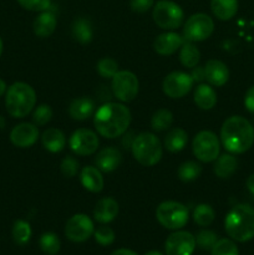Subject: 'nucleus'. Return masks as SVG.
<instances>
[{
    "label": "nucleus",
    "instance_id": "1",
    "mask_svg": "<svg viewBox=\"0 0 254 255\" xmlns=\"http://www.w3.org/2000/svg\"><path fill=\"white\" fill-rule=\"evenodd\" d=\"M131 124V111L125 105L106 102L99 107L94 116V125L97 133L105 138L114 139L121 137Z\"/></svg>",
    "mask_w": 254,
    "mask_h": 255
},
{
    "label": "nucleus",
    "instance_id": "2",
    "mask_svg": "<svg viewBox=\"0 0 254 255\" xmlns=\"http://www.w3.org/2000/svg\"><path fill=\"white\" fill-rule=\"evenodd\" d=\"M221 141L231 153H244L254 143V128L242 116H232L224 121L221 128Z\"/></svg>",
    "mask_w": 254,
    "mask_h": 255
},
{
    "label": "nucleus",
    "instance_id": "3",
    "mask_svg": "<svg viewBox=\"0 0 254 255\" xmlns=\"http://www.w3.org/2000/svg\"><path fill=\"white\" fill-rule=\"evenodd\" d=\"M227 234L233 241L246 243L254 238V208L249 204H237L224 219Z\"/></svg>",
    "mask_w": 254,
    "mask_h": 255
},
{
    "label": "nucleus",
    "instance_id": "4",
    "mask_svg": "<svg viewBox=\"0 0 254 255\" xmlns=\"http://www.w3.org/2000/svg\"><path fill=\"white\" fill-rule=\"evenodd\" d=\"M36 104V92L25 82H15L7 89L5 106L10 116L15 119L26 117Z\"/></svg>",
    "mask_w": 254,
    "mask_h": 255
},
{
    "label": "nucleus",
    "instance_id": "5",
    "mask_svg": "<svg viewBox=\"0 0 254 255\" xmlns=\"http://www.w3.org/2000/svg\"><path fill=\"white\" fill-rule=\"evenodd\" d=\"M131 149L134 159L144 167H151L158 163L163 153L161 141L151 132H142L137 134L132 141Z\"/></svg>",
    "mask_w": 254,
    "mask_h": 255
},
{
    "label": "nucleus",
    "instance_id": "6",
    "mask_svg": "<svg viewBox=\"0 0 254 255\" xmlns=\"http://www.w3.org/2000/svg\"><path fill=\"white\" fill-rule=\"evenodd\" d=\"M156 218L163 228L177 231L183 228L188 222V208L176 201L162 202L156 209Z\"/></svg>",
    "mask_w": 254,
    "mask_h": 255
},
{
    "label": "nucleus",
    "instance_id": "7",
    "mask_svg": "<svg viewBox=\"0 0 254 255\" xmlns=\"http://www.w3.org/2000/svg\"><path fill=\"white\" fill-rule=\"evenodd\" d=\"M152 17L161 29L174 30L183 22L184 12L177 2L171 0H159L153 6Z\"/></svg>",
    "mask_w": 254,
    "mask_h": 255
},
{
    "label": "nucleus",
    "instance_id": "8",
    "mask_svg": "<svg viewBox=\"0 0 254 255\" xmlns=\"http://www.w3.org/2000/svg\"><path fill=\"white\" fill-rule=\"evenodd\" d=\"M214 31V22L209 15L197 12L188 17L183 26V37L186 41L198 42L207 40Z\"/></svg>",
    "mask_w": 254,
    "mask_h": 255
},
{
    "label": "nucleus",
    "instance_id": "9",
    "mask_svg": "<svg viewBox=\"0 0 254 255\" xmlns=\"http://www.w3.org/2000/svg\"><path fill=\"white\" fill-rule=\"evenodd\" d=\"M193 154L204 163L214 162L221 152V143L216 133L211 131H201L196 134L192 143Z\"/></svg>",
    "mask_w": 254,
    "mask_h": 255
},
{
    "label": "nucleus",
    "instance_id": "10",
    "mask_svg": "<svg viewBox=\"0 0 254 255\" xmlns=\"http://www.w3.org/2000/svg\"><path fill=\"white\" fill-rule=\"evenodd\" d=\"M112 95L121 102H131L138 95L139 82L136 75L131 71H119L111 82Z\"/></svg>",
    "mask_w": 254,
    "mask_h": 255
},
{
    "label": "nucleus",
    "instance_id": "11",
    "mask_svg": "<svg viewBox=\"0 0 254 255\" xmlns=\"http://www.w3.org/2000/svg\"><path fill=\"white\" fill-rule=\"evenodd\" d=\"M94 222L86 214H75L65 226V236L72 243H82L94 236Z\"/></svg>",
    "mask_w": 254,
    "mask_h": 255
},
{
    "label": "nucleus",
    "instance_id": "12",
    "mask_svg": "<svg viewBox=\"0 0 254 255\" xmlns=\"http://www.w3.org/2000/svg\"><path fill=\"white\" fill-rule=\"evenodd\" d=\"M193 79L191 74L182 71H173L167 75L162 84V90L171 99H182L193 87Z\"/></svg>",
    "mask_w": 254,
    "mask_h": 255
},
{
    "label": "nucleus",
    "instance_id": "13",
    "mask_svg": "<svg viewBox=\"0 0 254 255\" xmlns=\"http://www.w3.org/2000/svg\"><path fill=\"white\" fill-rule=\"evenodd\" d=\"M99 137L94 131L87 128H79L71 134L69 146L77 156H90L99 148Z\"/></svg>",
    "mask_w": 254,
    "mask_h": 255
},
{
    "label": "nucleus",
    "instance_id": "14",
    "mask_svg": "<svg viewBox=\"0 0 254 255\" xmlns=\"http://www.w3.org/2000/svg\"><path fill=\"white\" fill-rule=\"evenodd\" d=\"M194 249H196V237L186 231L169 234L164 243L166 255H192Z\"/></svg>",
    "mask_w": 254,
    "mask_h": 255
},
{
    "label": "nucleus",
    "instance_id": "15",
    "mask_svg": "<svg viewBox=\"0 0 254 255\" xmlns=\"http://www.w3.org/2000/svg\"><path fill=\"white\" fill-rule=\"evenodd\" d=\"M37 138H39L37 126L34 124H29V122L16 125L10 132V141L19 148L31 147L37 141Z\"/></svg>",
    "mask_w": 254,
    "mask_h": 255
},
{
    "label": "nucleus",
    "instance_id": "16",
    "mask_svg": "<svg viewBox=\"0 0 254 255\" xmlns=\"http://www.w3.org/2000/svg\"><path fill=\"white\" fill-rule=\"evenodd\" d=\"M204 75L206 80L211 86L221 87L227 84L229 80V69L224 62L219 60H208L204 65Z\"/></svg>",
    "mask_w": 254,
    "mask_h": 255
},
{
    "label": "nucleus",
    "instance_id": "17",
    "mask_svg": "<svg viewBox=\"0 0 254 255\" xmlns=\"http://www.w3.org/2000/svg\"><path fill=\"white\" fill-rule=\"evenodd\" d=\"M183 42V37L177 32H164V34L158 35L156 37L153 42V50L158 55L168 56V55H173L177 50L181 49Z\"/></svg>",
    "mask_w": 254,
    "mask_h": 255
},
{
    "label": "nucleus",
    "instance_id": "18",
    "mask_svg": "<svg viewBox=\"0 0 254 255\" xmlns=\"http://www.w3.org/2000/svg\"><path fill=\"white\" fill-rule=\"evenodd\" d=\"M122 162V154L115 147H105L97 153L95 158V164L97 168L105 173L114 172L120 167Z\"/></svg>",
    "mask_w": 254,
    "mask_h": 255
},
{
    "label": "nucleus",
    "instance_id": "19",
    "mask_svg": "<svg viewBox=\"0 0 254 255\" xmlns=\"http://www.w3.org/2000/svg\"><path fill=\"white\" fill-rule=\"evenodd\" d=\"M119 203L116 199L111 198V197H105L101 198L96 203L94 209V217L95 221L99 222L100 224H107L111 223L119 214Z\"/></svg>",
    "mask_w": 254,
    "mask_h": 255
},
{
    "label": "nucleus",
    "instance_id": "20",
    "mask_svg": "<svg viewBox=\"0 0 254 255\" xmlns=\"http://www.w3.org/2000/svg\"><path fill=\"white\" fill-rule=\"evenodd\" d=\"M82 187L91 193H99L104 189V177L97 167L86 166L80 173Z\"/></svg>",
    "mask_w": 254,
    "mask_h": 255
},
{
    "label": "nucleus",
    "instance_id": "21",
    "mask_svg": "<svg viewBox=\"0 0 254 255\" xmlns=\"http://www.w3.org/2000/svg\"><path fill=\"white\" fill-rule=\"evenodd\" d=\"M56 25V15L52 11H50V10H45V11L40 12V15H37L36 19L34 20L32 29H34L36 36L44 39V37H47L54 34Z\"/></svg>",
    "mask_w": 254,
    "mask_h": 255
},
{
    "label": "nucleus",
    "instance_id": "22",
    "mask_svg": "<svg viewBox=\"0 0 254 255\" xmlns=\"http://www.w3.org/2000/svg\"><path fill=\"white\" fill-rule=\"evenodd\" d=\"M95 111V104L89 97H77L69 106V115L75 121H85L90 119Z\"/></svg>",
    "mask_w": 254,
    "mask_h": 255
},
{
    "label": "nucleus",
    "instance_id": "23",
    "mask_svg": "<svg viewBox=\"0 0 254 255\" xmlns=\"http://www.w3.org/2000/svg\"><path fill=\"white\" fill-rule=\"evenodd\" d=\"M41 143L46 151L51 153L61 152L66 146V137L59 128H47L41 136Z\"/></svg>",
    "mask_w": 254,
    "mask_h": 255
},
{
    "label": "nucleus",
    "instance_id": "24",
    "mask_svg": "<svg viewBox=\"0 0 254 255\" xmlns=\"http://www.w3.org/2000/svg\"><path fill=\"white\" fill-rule=\"evenodd\" d=\"M193 100L201 110H212L217 104V92L211 85L201 84L194 90Z\"/></svg>",
    "mask_w": 254,
    "mask_h": 255
},
{
    "label": "nucleus",
    "instance_id": "25",
    "mask_svg": "<svg viewBox=\"0 0 254 255\" xmlns=\"http://www.w3.org/2000/svg\"><path fill=\"white\" fill-rule=\"evenodd\" d=\"M211 10L222 21L231 20L238 11V0H211Z\"/></svg>",
    "mask_w": 254,
    "mask_h": 255
},
{
    "label": "nucleus",
    "instance_id": "26",
    "mask_svg": "<svg viewBox=\"0 0 254 255\" xmlns=\"http://www.w3.org/2000/svg\"><path fill=\"white\" fill-rule=\"evenodd\" d=\"M237 168H238V161L236 157L224 153L222 156H218V158L214 161L213 172L218 178L227 179L233 176Z\"/></svg>",
    "mask_w": 254,
    "mask_h": 255
},
{
    "label": "nucleus",
    "instance_id": "27",
    "mask_svg": "<svg viewBox=\"0 0 254 255\" xmlns=\"http://www.w3.org/2000/svg\"><path fill=\"white\" fill-rule=\"evenodd\" d=\"M187 142H188V134L183 128H179V127L169 129L168 133L164 137V147L172 153L181 152L186 147Z\"/></svg>",
    "mask_w": 254,
    "mask_h": 255
},
{
    "label": "nucleus",
    "instance_id": "28",
    "mask_svg": "<svg viewBox=\"0 0 254 255\" xmlns=\"http://www.w3.org/2000/svg\"><path fill=\"white\" fill-rule=\"evenodd\" d=\"M71 35L75 41L80 44H89L91 42L94 31H92L91 22L84 17H79L71 25Z\"/></svg>",
    "mask_w": 254,
    "mask_h": 255
},
{
    "label": "nucleus",
    "instance_id": "29",
    "mask_svg": "<svg viewBox=\"0 0 254 255\" xmlns=\"http://www.w3.org/2000/svg\"><path fill=\"white\" fill-rule=\"evenodd\" d=\"M201 59V52L197 49L196 45L193 42L186 41L181 46V51H179V61L184 67L188 69H193L197 66Z\"/></svg>",
    "mask_w": 254,
    "mask_h": 255
},
{
    "label": "nucleus",
    "instance_id": "30",
    "mask_svg": "<svg viewBox=\"0 0 254 255\" xmlns=\"http://www.w3.org/2000/svg\"><path fill=\"white\" fill-rule=\"evenodd\" d=\"M173 124V115L169 110L161 109L153 114L151 119V127L153 131L162 132L167 131Z\"/></svg>",
    "mask_w": 254,
    "mask_h": 255
},
{
    "label": "nucleus",
    "instance_id": "31",
    "mask_svg": "<svg viewBox=\"0 0 254 255\" xmlns=\"http://www.w3.org/2000/svg\"><path fill=\"white\" fill-rule=\"evenodd\" d=\"M11 236L15 243L19 246H25L26 243H29L30 238H31V227L26 221L17 219L12 226Z\"/></svg>",
    "mask_w": 254,
    "mask_h": 255
},
{
    "label": "nucleus",
    "instance_id": "32",
    "mask_svg": "<svg viewBox=\"0 0 254 255\" xmlns=\"http://www.w3.org/2000/svg\"><path fill=\"white\" fill-rule=\"evenodd\" d=\"M214 209L209 204H198L193 211V221L199 227H208L214 221Z\"/></svg>",
    "mask_w": 254,
    "mask_h": 255
},
{
    "label": "nucleus",
    "instance_id": "33",
    "mask_svg": "<svg viewBox=\"0 0 254 255\" xmlns=\"http://www.w3.org/2000/svg\"><path fill=\"white\" fill-rule=\"evenodd\" d=\"M202 173V167L201 164H198L197 162L193 161H187L184 163H182L179 166L177 174H178V178L182 182H192L194 179L198 178Z\"/></svg>",
    "mask_w": 254,
    "mask_h": 255
},
{
    "label": "nucleus",
    "instance_id": "34",
    "mask_svg": "<svg viewBox=\"0 0 254 255\" xmlns=\"http://www.w3.org/2000/svg\"><path fill=\"white\" fill-rule=\"evenodd\" d=\"M60 247H61V243H60L59 237L55 233H44L40 237V248L44 253L50 255L57 254Z\"/></svg>",
    "mask_w": 254,
    "mask_h": 255
},
{
    "label": "nucleus",
    "instance_id": "35",
    "mask_svg": "<svg viewBox=\"0 0 254 255\" xmlns=\"http://www.w3.org/2000/svg\"><path fill=\"white\" fill-rule=\"evenodd\" d=\"M211 255H239V251L232 239L222 238L218 239L211 249Z\"/></svg>",
    "mask_w": 254,
    "mask_h": 255
},
{
    "label": "nucleus",
    "instance_id": "36",
    "mask_svg": "<svg viewBox=\"0 0 254 255\" xmlns=\"http://www.w3.org/2000/svg\"><path fill=\"white\" fill-rule=\"evenodd\" d=\"M97 72L104 79H112L119 72V64L111 57H104L97 62Z\"/></svg>",
    "mask_w": 254,
    "mask_h": 255
},
{
    "label": "nucleus",
    "instance_id": "37",
    "mask_svg": "<svg viewBox=\"0 0 254 255\" xmlns=\"http://www.w3.org/2000/svg\"><path fill=\"white\" fill-rule=\"evenodd\" d=\"M218 241V237L212 231H199L196 237V246L203 251H211L216 242Z\"/></svg>",
    "mask_w": 254,
    "mask_h": 255
},
{
    "label": "nucleus",
    "instance_id": "38",
    "mask_svg": "<svg viewBox=\"0 0 254 255\" xmlns=\"http://www.w3.org/2000/svg\"><path fill=\"white\" fill-rule=\"evenodd\" d=\"M94 237H95V241L102 247L111 246V244L115 242V238H116L115 232L107 226L99 227V228L94 232Z\"/></svg>",
    "mask_w": 254,
    "mask_h": 255
},
{
    "label": "nucleus",
    "instance_id": "39",
    "mask_svg": "<svg viewBox=\"0 0 254 255\" xmlns=\"http://www.w3.org/2000/svg\"><path fill=\"white\" fill-rule=\"evenodd\" d=\"M52 110L49 105H40L35 109L32 114V121L36 126H44L47 122L51 121Z\"/></svg>",
    "mask_w": 254,
    "mask_h": 255
},
{
    "label": "nucleus",
    "instance_id": "40",
    "mask_svg": "<svg viewBox=\"0 0 254 255\" xmlns=\"http://www.w3.org/2000/svg\"><path fill=\"white\" fill-rule=\"evenodd\" d=\"M60 171H61L62 176L66 178H72L77 174L79 171V162L76 158L71 156H67L62 159L61 164H60Z\"/></svg>",
    "mask_w": 254,
    "mask_h": 255
},
{
    "label": "nucleus",
    "instance_id": "41",
    "mask_svg": "<svg viewBox=\"0 0 254 255\" xmlns=\"http://www.w3.org/2000/svg\"><path fill=\"white\" fill-rule=\"evenodd\" d=\"M20 6L29 11H45L51 6V0H17Z\"/></svg>",
    "mask_w": 254,
    "mask_h": 255
},
{
    "label": "nucleus",
    "instance_id": "42",
    "mask_svg": "<svg viewBox=\"0 0 254 255\" xmlns=\"http://www.w3.org/2000/svg\"><path fill=\"white\" fill-rule=\"evenodd\" d=\"M154 4V0H131L129 1V6L133 12H138V14H143V12L148 11Z\"/></svg>",
    "mask_w": 254,
    "mask_h": 255
},
{
    "label": "nucleus",
    "instance_id": "43",
    "mask_svg": "<svg viewBox=\"0 0 254 255\" xmlns=\"http://www.w3.org/2000/svg\"><path fill=\"white\" fill-rule=\"evenodd\" d=\"M244 106L248 110V112L254 115V85L249 87L248 91H247L246 97H244Z\"/></svg>",
    "mask_w": 254,
    "mask_h": 255
},
{
    "label": "nucleus",
    "instance_id": "44",
    "mask_svg": "<svg viewBox=\"0 0 254 255\" xmlns=\"http://www.w3.org/2000/svg\"><path fill=\"white\" fill-rule=\"evenodd\" d=\"M191 76L194 82H201L206 80V75H204V67L201 66H194L191 72Z\"/></svg>",
    "mask_w": 254,
    "mask_h": 255
},
{
    "label": "nucleus",
    "instance_id": "45",
    "mask_svg": "<svg viewBox=\"0 0 254 255\" xmlns=\"http://www.w3.org/2000/svg\"><path fill=\"white\" fill-rule=\"evenodd\" d=\"M111 255H138L136 252L131 251V249H126V248H121L115 251Z\"/></svg>",
    "mask_w": 254,
    "mask_h": 255
},
{
    "label": "nucleus",
    "instance_id": "46",
    "mask_svg": "<svg viewBox=\"0 0 254 255\" xmlns=\"http://www.w3.org/2000/svg\"><path fill=\"white\" fill-rule=\"evenodd\" d=\"M247 188L249 189L252 194H254V173L251 174L248 179H247Z\"/></svg>",
    "mask_w": 254,
    "mask_h": 255
},
{
    "label": "nucleus",
    "instance_id": "47",
    "mask_svg": "<svg viewBox=\"0 0 254 255\" xmlns=\"http://www.w3.org/2000/svg\"><path fill=\"white\" fill-rule=\"evenodd\" d=\"M5 91H6V84H5L4 80L0 79V97L5 94Z\"/></svg>",
    "mask_w": 254,
    "mask_h": 255
},
{
    "label": "nucleus",
    "instance_id": "48",
    "mask_svg": "<svg viewBox=\"0 0 254 255\" xmlns=\"http://www.w3.org/2000/svg\"><path fill=\"white\" fill-rule=\"evenodd\" d=\"M144 255H163V254H162L161 252H158V251H149V252H147V253Z\"/></svg>",
    "mask_w": 254,
    "mask_h": 255
},
{
    "label": "nucleus",
    "instance_id": "49",
    "mask_svg": "<svg viewBox=\"0 0 254 255\" xmlns=\"http://www.w3.org/2000/svg\"><path fill=\"white\" fill-rule=\"evenodd\" d=\"M2 49H4V44H2V40L1 37H0V56H1L2 54Z\"/></svg>",
    "mask_w": 254,
    "mask_h": 255
}]
</instances>
